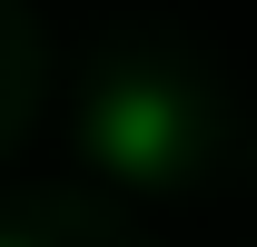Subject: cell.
Wrapping results in <instances>:
<instances>
[{"mask_svg":"<svg viewBox=\"0 0 257 247\" xmlns=\"http://www.w3.org/2000/svg\"><path fill=\"white\" fill-rule=\"evenodd\" d=\"M178 149H188V99L168 89V79H109V89L89 99V158L99 168H119V178H159V168H178Z\"/></svg>","mask_w":257,"mask_h":247,"instance_id":"obj_1","label":"cell"},{"mask_svg":"<svg viewBox=\"0 0 257 247\" xmlns=\"http://www.w3.org/2000/svg\"><path fill=\"white\" fill-rule=\"evenodd\" d=\"M0 247H30V237H0Z\"/></svg>","mask_w":257,"mask_h":247,"instance_id":"obj_2","label":"cell"}]
</instances>
